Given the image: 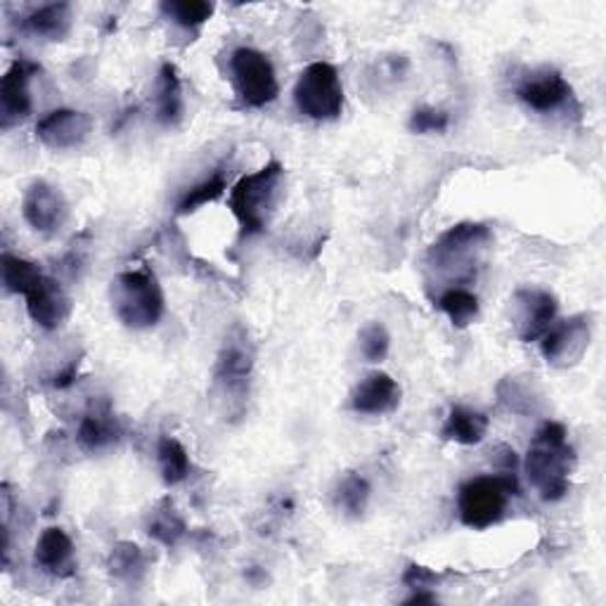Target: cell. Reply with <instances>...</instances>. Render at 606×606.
<instances>
[{"mask_svg":"<svg viewBox=\"0 0 606 606\" xmlns=\"http://www.w3.org/2000/svg\"><path fill=\"white\" fill-rule=\"evenodd\" d=\"M573 464L575 454L566 441V427L559 422H545L524 462L530 486L540 493L545 503H557L569 493Z\"/></svg>","mask_w":606,"mask_h":606,"instance_id":"cell-1","label":"cell"},{"mask_svg":"<svg viewBox=\"0 0 606 606\" xmlns=\"http://www.w3.org/2000/svg\"><path fill=\"white\" fill-rule=\"evenodd\" d=\"M282 183L284 166L278 159H270L263 169L237 180V186L231 190L227 206H231L233 216L237 218L242 235L251 237L266 233L278 209Z\"/></svg>","mask_w":606,"mask_h":606,"instance_id":"cell-2","label":"cell"},{"mask_svg":"<svg viewBox=\"0 0 606 606\" xmlns=\"http://www.w3.org/2000/svg\"><path fill=\"white\" fill-rule=\"evenodd\" d=\"M112 308L131 329L155 327L166 308L161 284L149 270H126L112 280Z\"/></svg>","mask_w":606,"mask_h":606,"instance_id":"cell-3","label":"cell"},{"mask_svg":"<svg viewBox=\"0 0 606 606\" xmlns=\"http://www.w3.org/2000/svg\"><path fill=\"white\" fill-rule=\"evenodd\" d=\"M519 493L517 476L512 472L474 476L460 486V521L474 530L491 528L505 519L509 497Z\"/></svg>","mask_w":606,"mask_h":606,"instance_id":"cell-4","label":"cell"},{"mask_svg":"<svg viewBox=\"0 0 606 606\" xmlns=\"http://www.w3.org/2000/svg\"><path fill=\"white\" fill-rule=\"evenodd\" d=\"M493 233L483 223H458L438 237L429 249V266L438 272L454 270L458 276H469L479 256L489 249Z\"/></svg>","mask_w":606,"mask_h":606,"instance_id":"cell-5","label":"cell"},{"mask_svg":"<svg viewBox=\"0 0 606 606\" xmlns=\"http://www.w3.org/2000/svg\"><path fill=\"white\" fill-rule=\"evenodd\" d=\"M296 110L313 121H335L344 112V86L337 67L313 63L301 71L294 86Z\"/></svg>","mask_w":606,"mask_h":606,"instance_id":"cell-6","label":"cell"},{"mask_svg":"<svg viewBox=\"0 0 606 606\" xmlns=\"http://www.w3.org/2000/svg\"><path fill=\"white\" fill-rule=\"evenodd\" d=\"M233 83L245 108L259 110L280 96V83L270 57L256 48H237L231 57Z\"/></svg>","mask_w":606,"mask_h":606,"instance_id":"cell-7","label":"cell"},{"mask_svg":"<svg viewBox=\"0 0 606 606\" xmlns=\"http://www.w3.org/2000/svg\"><path fill=\"white\" fill-rule=\"evenodd\" d=\"M590 346V321L585 315L566 317L562 323H554L542 335L540 351L545 360L554 368H571L579 362Z\"/></svg>","mask_w":606,"mask_h":606,"instance_id":"cell-8","label":"cell"},{"mask_svg":"<svg viewBox=\"0 0 606 606\" xmlns=\"http://www.w3.org/2000/svg\"><path fill=\"white\" fill-rule=\"evenodd\" d=\"M22 216L36 233L55 235L69 221V204L65 194L55 186L45 183V180H36L22 200Z\"/></svg>","mask_w":606,"mask_h":606,"instance_id":"cell-9","label":"cell"},{"mask_svg":"<svg viewBox=\"0 0 606 606\" xmlns=\"http://www.w3.org/2000/svg\"><path fill=\"white\" fill-rule=\"evenodd\" d=\"M559 303L550 292L542 290H521L512 299V317L517 325L519 339L530 344L542 339L557 321Z\"/></svg>","mask_w":606,"mask_h":606,"instance_id":"cell-10","label":"cell"},{"mask_svg":"<svg viewBox=\"0 0 606 606\" xmlns=\"http://www.w3.org/2000/svg\"><path fill=\"white\" fill-rule=\"evenodd\" d=\"M26 299V311L32 321L43 329H57L67 323L71 313V299L63 290V284L50 276H43L22 294Z\"/></svg>","mask_w":606,"mask_h":606,"instance_id":"cell-11","label":"cell"},{"mask_svg":"<svg viewBox=\"0 0 606 606\" xmlns=\"http://www.w3.org/2000/svg\"><path fill=\"white\" fill-rule=\"evenodd\" d=\"M517 98L528 110L550 114L566 108V104L573 100V88L559 71L545 69L526 76L517 88Z\"/></svg>","mask_w":606,"mask_h":606,"instance_id":"cell-12","label":"cell"},{"mask_svg":"<svg viewBox=\"0 0 606 606\" xmlns=\"http://www.w3.org/2000/svg\"><path fill=\"white\" fill-rule=\"evenodd\" d=\"M90 131H93V119L86 112L55 110L36 124V138L50 149H74L88 141Z\"/></svg>","mask_w":606,"mask_h":606,"instance_id":"cell-13","label":"cell"},{"mask_svg":"<svg viewBox=\"0 0 606 606\" xmlns=\"http://www.w3.org/2000/svg\"><path fill=\"white\" fill-rule=\"evenodd\" d=\"M403 391L396 379L386 372H372L356 386L351 396V407L358 415L382 417L399 411Z\"/></svg>","mask_w":606,"mask_h":606,"instance_id":"cell-14","label":"cell"},{"mask_svg":"<svg viewBox=\"0 0 606 606\" xmlns=\"http://www.w3.org/2000/svg\"><path fill=\"white\" fill-rule=\"evenodd\" d=\"M38 71L36 65L26 63V59H18L0 81V108H3V126L14 124L24 116L32 114V76Z\"/></svg>","mask_w":606,"mask_h":606,"instance_id":"cell-15","label":"cell"},{"mask_svg":"<svg viewBox=\"0 0 606 606\" xmlns=\"http://www.w3.org/2000/svg\"><path fill=\"white\" fill-rule=\"evenodd\" d=\"M36 566L45 573L57 575V579H69V575H74L76 550L67 530L59 526L43 530L36 542Z\"/></svg>","mask_w":606,"mask_h":606,"instance_id":"cell-16","label":"cell"},{"mask_svg":"<svg viewBox=\"0 0 606 606\" xmlns=\"http://www.w3.org/2000/svg\"><path fill=\"white\" fill-rule=\"evenodd\" d=\"M183 83H180L178 69L171 63H164L157 74L155 90V116L161 126H178L183 119Z\"/></svg>","mask_w":606,"mask_h":606,"instance_id":"cell-17","label":"cell"},{"mask_svg":"<svg viewBox=\"0 0 606 606\" xmlns=\"http://www.w3.org/2000/svg\"><path fill=\"white\" fill-rule=\"evenodd\" d=\"M489 427H491V419L483 413L472 411V407H464V405H452L444 422L441 436L446 441L460 444V446H476L486 438Z\"/></svg>","mask_w":606,"mask_h":606,"instance_id":"cell-18","label":"cell"},{"mask_svg":"<svg viewBox=\"0 0 606 606\" xmlns=\"http://www.w3.org/2000/svg\"><path fill=\"white\" fill-rule=\"evenodd\" d=\"M24 29L43 41H65L71 32V8L67 3L41 5L26 14Z\"/></svg>","mask_w":606,"mask_h":606,"instance_id":"cell-19","label":"cell"},{"mask_svg":"<svg viewBox=\"0 0 606 606\" xmlns=\"http://www.w3.org/2000/svg\"><path fill=\"white\" fill-rule=\"evenodd\" d=\"M76 438H79V444L83 450H104L110 448L112 444H116L121 438V427H119V419L112 415V413H88L83 419H81V427H79V434H76Z\"/></svg>","mask_w":606,"mask_h":606,"instance_id":"cell-20","label":"cell"},{"mask_svg":"<svg viewBox=\"0 0 606 606\" xmlns=\"http://www.w3.org/2000/svg\"><path fill=\"white\" fill-rule=\"evenodd\" d=\"M254 366V356L249 351V344L245 346V339L227 341L218 358V379L227 384V389L245 386Z\"/></svg>","mask_w":606,"mask_h":606,"instance_id":"cell-21","label":"cell"},{"mask_svg":"<svg viewBox=\"0 0 606 606\" xmlns=\"http://www.w3.org/2000/svg\"><path fill=\"white\" fill-rule=\"evenodd\" d=\"M147 534L157 542L166 545V548H176V545L186 538L188 526L180 517L178 509L173 507L171 500H161V503L152 509L147 521Z\"/></svg>","mask_w":606,"mask_h":606,"instance_id":"cell-22","label":"cell"},{"mask_svg":"<svg viewBox=\"0 0 606 606\" xmlns=\"http://www.w3.org/2000/svg\"><path fill=\"white\" fill-rule=\"evenodd\" d=\"M157 460H159L161 476L166 483H169V486H178V483H183L192 472V462H190V454H188L186 446L173 436L159 438Z\"/></svg>","mask_w":606,"mask_h":606,"instance_id":"cell-23","label":"cell"},{"mask_svg":"<svg viewBox=\"0 0 606 606\" xmlns=\"http://www.w3.org/2000/svg\"><path fill=\"white\" fill-rule=\"evenodd\" d=\"M436 306H438V311L448 315V321L454 327H460V329L472 325L481 311L479 296L474 292L464 290V287H450V290H446L441 296H438Z\"/></svg>","mask_w":606,"mask_h":606,"instance_id":"cell-24","label":"cell"},{"mask_svg":"<svg viewBox=\"0 0 606 606\" xmlns=\"http://www.w3.org/2000/svg\"><path fill=\"white\" fill-rule=\"evenodd\" d=\"M108 569L116 581L138 583L147 571V559L143 548H138L135 542H116L110 552Z\"/></svg>","mask_w":606,"mask_h":606,"instance_id":"cell-25","label":"cell"},{"mask_svg":"<svg viewBox=\"0 0 606 606\" xmlns=\"http://www.w3.org/2000/svg\"><path fill=\"white\" fill-rule=\"evenodd\" d=\"M370 495H372V489H370L368 479L360 476L358 472H348L339 481L337 493H335V503L346 514V517L358 519V517H362V514H366Z\"/></svg>","mask_w":606,"mask_h":606,"instance_id":"cell-26","label":"cell"},{"mask_svg":"<svg viewBox=\"0 0 606 606\" xmlns=\"http://www.w3.org/2000/svg\"><path fill=\"white\" fill-rule=\"evenodd\" d=\"M225 190H227V178H225V169L221 166V169H216L209 178H204L202 183H197L194 188H190L183 197H180L176 211L180 216H188L200 206L216 202Z\"/></svg>","mask_w":606,"mask_h":606,"instance_id":"cell-27","label":"cell"},{"mask_svg":"<svg viewBox=\"0 0 606 606\" xmlns=\"http://www.w3.org/2000/svg\"><path fill=\"white\" fill-rule=\"evenodd\" d=\"M214 10V3H206V0H166V3H161V12L166 18L183 29L202 26L211 20Z\"/></svg>","mask_w":606,"mask_h":606,"instance_id":"cell-28","label":"cell"},{"mask_svg":"<svg viewBox=\"0 0 606 606\" xmlns=\"http://www.w3.org/2000/svg\"><path fill=\"white\" fill-rule=\"evenodd\" d=\"M497 393H500V401H503L509 411L521 415L536 413L540 405V396L534 391V386L519 377H507L505 382L497 386Z\"/></svg>","mask_w":606,"mask_h":606,"instance_id":"cell-29","label":"cell"},{"mask_svg":"<svg viewBox=\"0 0 606 606\" xmlns=\"http://www.w3.org/2000/svg\"><path fill=\"white\" fill-rule=\"evenodd\" d=\"M41 276L43 270L36 263L20 259V256H3V284L8 292L24 294Z\"/></svg>","mask_w":606,"mask_h":606,"instance_id":"cell-30","label":"cell"},{"mask_svg":"<svg viewBox=\"0 0 606 606\" xmlns=\"http://www.w3.org/2000/svg\"><path fill=\"white\" fill-rule=\"evenodd\" d=\"M391 337L382 323H370L360 332V354L368 362H382L389 356Z\"/></svg>","mask_w":606,"mask_h":606,"instance_id":"cell-31","label":"cell"},{"mask_svg":"<svg viewBox=\"0 0 606 606\" xmlns=\"http://www.w3.org/2000/svg\"><path fill=\"white\" fill-rule=\"evenodd\" d=\"M450 126V116L436 108H417L407 121V128L419 135L427 133H446Z\"/></svg>","mask_w":606,"mask_h":606,"instance_id":"cell-32","label":"cell"},{"mask_svg":"<svg viewBox=\"0 0 606 606\" xmlns=\"http://www.w3.org/2000/svg\"><path fill=\"white\" fill-rule=\"evenodd\" d=\"M403 583L407 587H413V590H431V587H436L438 583H441V575H438L431 569H427V566L411 564L403 573Z\"/></svg>","mask_w":606,"mask_h":606,"instance_id":"cell-33","label":"cell"},{"mask_svg":"<svg viewBox=\"0 0 606 606\" xmlns=\"http://www.w3.org/2000/svg\"><path fill=\"white\" fill-rule=\"evenodd\" d=\"M434 602H436V595L429 593V590H417L411 599H405V604H434Z\"/></svg>","mask_w":606,"mask_h":606,"instance_id":"cell-34","label":"cell"}]
</instances>
